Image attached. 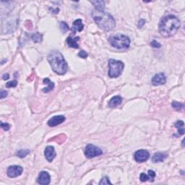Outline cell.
<instances>
[{
    "instance_id": "cell-29",
    "label": "cell",
    "mask_w": 185,
    "mask_h": 185,
    "mask_svg": "<svg viewBox=\"0 0 185 185\" xmlns=\"http://www.w3.org/2000/svg\"><path fill=\"white\" fill-rule=\"evenodd\" d=\"M78 56H80V57L82 58V59H85V58L88 57V54L87 52H85L84 50H82V51H80V52L78 53Z\"/></svg>"
},
{
    "instance_id": "cell-18",
    "label": "cell",
    "mask_w": 185,
    "mask_h": 185,
    "mask_svg": "<svg viewBox=\"0 0 185 185\" xmlns=\"http://www.w3.org/2000/svg\"><path fill=\"white\" fill-rule=\"evenodd\" d=\"M175 127L178 130V136H181L184 134V123L183 121H177L174 124Z\"/></svg>"
},
{
    "instance_id": "cell-12",
    "label": "cell",
    "mask_w": 185,
    "mask_h": 185,
    "mask_svg": "<svg viewBox=\"0 0 185 185\" xmlns=\"http://www.w3.org/2000/svg\"><path fill=\"white\" fill-rule=\"evenodd\" d=\"M166 77L163 73H158L156 74L154 77L152 78V84L153 85H163L166 83Z\"/></svg>"
},
{
    "instance_id": "cell-21",
    "label": "cell",
    "mask_w": 185,
    "mask_h": 185,
    "mask_svg": "<svg viewBox=\"0 0 185 185\" xmlns=\"http://www.w3.org/2000/svg\"><path fill=\"white\" fill-rule=\"evenodd\" d=\"M42 35L39 33H33L31 36V39H32L35 43H40L42 40Z\"/></svg>"
},
{
    "instance_id": "cell-34",
    "label": "cell",
    "mask_w": 185,
    "mask_h": 185,
    "mask_svg": "<svg viewBox=\"0 0 185 185\" xmlns=\"http://www.w3.org/2000/svg\"><path fill=\"white\" fill-rule=\"evenodd\" d=\"M184 140H183L182 143H181V144H182V146H183V147H184Z\"/></svg>"
},
{
    "instance_id": "cell-20",
    "label": "cell",
    "mask_w": 185,
    "mask_h": 185,
    "mask_svg": "<svg viewBox=\"0 0 185 185\" xmlns=\"http://www.w3.org/2000/svg\"><path fill=\"white\" fill-rule=\"evenodd\" d=\"M30 153V151L29 150H19V151H17L16 152V156H18L19 158H23L25 157H26V156H28V154Z\"/></svg>"
},
{
    "instance_id": "cell-16",
    "label": "cell",
    "mask_w": 185,
    "mask_h": 185,
    "mask_svg": "<svg viewBox=\"0 0 185 185\" xmlns=\"http://www.w3.org/2000/svg\"><path fill=\"white\" fill-rule=\"evenodd\" d=\"M80 40V37H76V38H73L72 37H68L67 38V43L68 46L71 48L74 49H78L79 45L77 43V41Z\"/></svg>"
},
{
    "instance_id": "cell-24",
    "label": "cell",
    "mask_w": 185,
    "mask_h": 185,
    "mask_svg": "<svg viewBox=\"0 0 185 185\" xmlns=\"http://www.w3.org/2000/svg\"><path fill=\"white\" fill-rule=\"evenodd\" d=\"M140 179V181H142V182H144V181H153V179H151V177H150L148 174H146L145 173H141Z\"/></svg>"
},
{
    "instance_id": "cell-30",
    "label": "cell",
    "mask_w": 185,
    "mask_h": 185,
    "mask_svg": "<svg viewBox=\"0 0 185 185\" xmlns=\"http://www.w3.org/2000/svg\"><path fill=\"white\" fill-rule=\"evenodd\" d=\"M1 127L2 128V129L4 130H5V131H8V130H10V124H8V123L1 122Z\"/></svg>"
},
{
    "instance_id": "cell-3",
    "label": "cell",
    "mask_w": 185,
    "mask_h": 185,
    "mask_svg": "<svg viewBox=\"0 0 185 185\" xmlns=\"http://www.w3.org/2000/svg\"><path fill=\"white\" fill-rule=\"evenodd\" d=\"M48 61L53 71L58 75H64L67 71V64L62 54L58 51H54L49 54Z\"/></svg>"
},
{
    "instance_id": "cell-28",
    "label": "cell",
    "mask_w": 185,
    "mask_h": 185,
    "mask_svg": "<svg viewBox=\"0 0 185 185\" xmlns=\"http://www.w3.org/2000/svg\"><path fill=\"white\" fill-rule=\"evenodd\" d=\"M56 138H57V140H54V141H55V142H58V143H60V141L61 140V142H63L65 141V139H66V136L64 135H59V136L56 137Z\"/></svg>"
},
{
    "instance_id": "cell-32",
    "label": "cell",
    "mask_w": 185,
    "mask_h": 185,
    "mask_svg": "<svg viewBox=\"0 0 185 185\" xmlns=\"http://www.w3.org/2000/svg\"><path fill=\"white\" fill-rule=\"evenodd\" d=\"M145 23V20H143V19H141V20L138 22V27L140 28H142V26L144 25Z\"/></svg>"
},
{
    "instance_id": "cell-7",
    "label": "cell",
    "mask_w": 185,
    "mask_h": 185,
    "mask_svg": "<svg viewBox=\"0 0 185 185\" xmlns=\"http://www.w3.org/2000/svg\"><path fill=\"white\" fill-rule=\"evenodd\" d=\"M134 157H135V161L138 162V163H143V162L148 161L149 159L150 154L145 150L141 149L139 150V151H137L135 153Z\"/></svg>"
},
{
    "instance_id": "cell-26",
    "label": "cell",
    "mask_w": 185,
    "mask_h": 185,
    "mask_svg": "<svg viewBox=\"0 0 185 185\" xmlns=\"http://www.w3.org/2000/svg\"><path fill=\"white\" fill-rule=\"evenodd\" d=\"M100 184H112V182H111L110 180H109V179L108 178V177H104L102 178L101 181H100L99 183Z\"/></svg>"
},
{
    "instance_id": "cell-9",
    "label": "cell",
    "mask_w": 185,
    "mask_h": 185,
    "mask_svg": "<svg viewBox=\"0 0 185 185\" xmlns=\"http://www.w3.org/2000/svg\"><path fill=\"white\" fill-rule=\"evenodd\" d=\"M50 181H51V177L48 172H44V171L40 172L38 179H37V182H38V184L46 185L50 183Z\"/></svg>"
},
{
    "instance_id": "cell-14",
    "label": "cell",
    "mask_w": 185,
    "mask_h": 185,
    "mask_svg": "<svg viewBox=\"0 0 185 185\" xmlns=\"http://www.w3.org/2000/svg\"><path fill=\"white\" fill-rule=\"evenodd\" d=\"M168 155L164 153H155L152 157V161L154 163H159L163 162L167 158Z\"/></svg>"
},
{
    "instance_id": "cell-22",
    "label": "cell",
    "mask_w": 185,
    "mask_h": 185,
    "mask_svg": "<svg viewBox=\"0 0 185 185\" xmlns=\"http://www.w3.org/2000/svg\"><path fill=\"white\" fill-rule=\"evenodd\" d=\"M172 107H173L174 109H175L177 111L181 110V109H182L184 106L182 103H179V102H177V101L172 102Z\"/></svg>"
},
{
    "instance_id": "cell-5",
    "label": "cell",
    "mask_w": 185,
    "mask_h": 185,
    "mask_svg": "<svg viewBox=\"0 0 185 185\" xmlns=\"http://www.w3.org/2000/svg\"><path fill=\"white\" fill-rule=\"evenodd\" d=\"M109 76L112 78L118 77L121 75L124 69V63L119 60L111 59L109 60Z\"/></svg>"
},
{
    "instance_id": "cell-23",
    "label": "cell",
    "mask_w": 185,
    "mask_h": 185,
    "mask_svg": "<svg viewBox=\"0 0 185 185\" xmlns=\"http://www.w3.org/2000/svg\"><path fill=\"white\" fill-rule=\"evenodd\" d=\"M59 28H60L61 31L63 33H67L69 31V30H70L69 25L65 22H60V25H59Z\"/></svg>"
},
{
    "instance_id": "cell-17",
    "label": "cell",
    "mask_w": 185,
    "mask_h": 185,
    "mask_svg": "<svg viewBox=\"0 0 185 185\" xmlns=\"http://www.w3.org/2000/svg\"><path fill=\"white\" fill-rule=\"evenodd\" d=\"M43 83L47 84V87L43 88L42 91L44 93H49L50 91H52L54 88V83L52 82L49 78H44L43 79Z\"/></svg>"
},
{
    "instance_id": "cell-4",
    "label": "cell",
    "mask_w": 185,
    "mask_h": 185,
    "mask_svg": "<svg viewBox=\"0 0 185 185\" xmlns=\"http://www.w3.org/2000/svg\"><path fill=\"white\" fill-rule=\"evenodd\" d=\"M109 43L114 48L119 49H128L130 45V39L128 36L123 34H117L109 38Z\"/></svg>"
},
{
    "instance_id": "cell-13",
    "label": "cell",
    "mask_w": 185,
    "mask_h": 185,
    "mask_svg": "<svg viewBox=\"0 0 185 185\" xmlns=\"http://www.w3.org/2000/svg\"><path fill=\"white\" fill-rule=\"evenodd\" d=\"M84 25L82 24V21L80 19H77V20H75L73 22V27H72V31H73V33H76L78 31V32H80V31H82L83 29Z\"/></svg>"
},
{
    "instance_id": "cell-10",
    "label": "cell",
    "mask_w": 185,
    "mask_h": 185,
    "mask_svg": "<svg viewBox=\"0 0 185 185\" xmlns=\"http://www.w3.org/2000/svg\"><path fill=\"white\" fill-rule=\"evenodd\" d=\"M44 155L46 159L49 162H52L53 160L54 159V158L56 157V152L55 149L53 146H47L45 148L44 151Z\"/></svg>"
},
{
    "instance_id": "cell-25",
    "label": "cell",
    "mask_w": 185,
    "mask_h": 185,
    "mask_svg": "<svg viewBox=\"0 0 185 185\" xmlns=\"http://www.w3.org/2000/svg\"><path fill=\"white\" fill-rule=\"evenodd\" d=\"M17 85V81L16 80H14L12 81H9L6 83V87L7 88H15L16 87Z\"/></svg>"
},
{
    "instance_id": "cell-31",
    "label": "cell",
    "mask_w": 185,
    "mask_h": 185,
    "mask_svg": "<svg viewBox=\"0 0 185 185\" xmlns=\"http://www.w3.org/2000/svg\"><path fill=\"white\" fill-rule=\"evenodd\" d=\"M8 93L6 91H3V90H1V92H0V98H1V99H3V98H4L5 97L7 96Z\"/></svg>"
},
{
    "instance_id": "cell-27",
    "label": "cell",
    "mask_w": 185,
    "mask_h": 185,
    "mask_svg": "<svg viewBox=\"0 0 185 185\" xmlns=\"http://www.w3.org/2000/svg\"><path fill=\"white\" fill-rule=\"evenodd\" d=\"M151 46L153 47V48H157V49L161 48V45L156 40H153L151 42Z\"/></svg>"
},
{
    "instance_id": "cell-8",
    "label": "cell",
    "mask_w": 185,
    "mask_h": 185,
    "mask_svg": "<svg viewBox=\"0 0 185 185\" xmlns=\"http://www.w3.org/2000/svg\"><path fill=\"white\" fill-rule=\"evenodd\" d=\"M23 169L20 166H11L7 169V175L10 178H15L20 176L22 173Z\"/></svg>"
},
{
    "instance_id": "cell-2",
    "label": "cell",
    "mask_w": 185,
    "mask_h": 185,
    "mask_svg": "<svg viewBox=\"0 0 185 185\" xmlns=\"http://www.w3.org/2000/svg\"><path fill=\"white\" fill-rule=\"evenodd\" d=\"M92 16L96 23L104 31H112L115 27L116 21L112 15L103 10H93Z\"/></svg>"
},
{
    "instance_id": "cell-33",
    "label": "cell",
    "mask_w": 185,
    "mask_h": 185,
    "mask_svg": "<svg viewBox=\"0 0 185 185\" xmlns=\"http://www.w3.org/2000/svg\"><path fill=\"white\" fill-rule=\"evenodd\" d=\"M9 78H10V75H9V74H4V75H3L2 79H3V80H8Z\"/></svg>"
},
{
    "instance_id": "cell-11",
    "label": "cell",
    "mask_w": 185,
    "mask_h": 185,
    "mask_svg": "<svg viewBox=\"0 0 185 185\" xmlns=\"http://www.w3.org/2000/svg\"><path fill=\"white\" fill-rule=\"evenodd\" d=\"M65 120V117L63 115H58V116H54L51 118L48 121V125L49 127H55L57 125L63 123Z\"/></svg>"
},
{
    "instance_id": "cell-6",
    "label": "cell",
    "mask_w": 185,
    "mask_h": 185,
    "mask_svg": "<svg viewBox=\"0 0 185 185\" xmlns=\"http://www.w3.org/2000/svg\"><path fill=\"white\" fill-rule=\"evenodd\" d=\"M103 153L102 151L99 148L96 147V146L92 145V144H88L86 145L85 148V155L87 158H92L96 156H101Z\"/></svg>"
},
{
    "instance_id": "cell-1",
    "label": "cell",
    "mask_w": 185,
    "mask_h": 185,
    "mask_svg": "<svg viewBox=\"0 0 185 185\" xmlns=\"http://www.w3.org/2000/svg\"><path fill=\"white\" fill-rule=\"evenodd\" d=\"M180 20L178 19V17L172 15H166L160 21L158 31L161 36L168 38L176 34L180 28Z\"/></svg>"
},
{
    "instance_id": "cell-19",
    "label": "cell",
    "mask_w": 185,
    "mask_h": 185,
    "mask_svg": "<svg viewBox=\"0 0 185 185\" xmlns=\"http://www.w3.org/2000/svg\"><path fill=\"white\" fill-rule=\"evenodd\" d=\"M91 2L94 5L96 10H103L105 7V3L103 1H91Z\"/></svg>"
},
{
    "instance_id": "cell-15",
    "label": "cell",
    "mask_w": 185,
    "mask_h": 185,
    "mask_svg": "<svg viewBox=\"0 0 185 185\" xmlns=\"http://www.w3.org/2000/svg\"><path fill=\"white\" fill-rule=\"evenodd\" d=\"M121 102H122V98H121V97L119 96H114L112 99L109 101V106L112 107V108H114V107H117L119 105H120Z\"/></svg>"
}]
</instances>
